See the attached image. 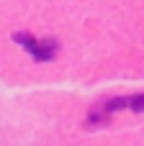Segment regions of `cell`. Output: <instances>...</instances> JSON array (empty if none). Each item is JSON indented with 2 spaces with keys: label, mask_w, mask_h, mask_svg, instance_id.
Returning <instances> with one entry per match:
<instances>
[{
  "label": "cell",
  "mask_w": 144,
  "mask_h": 146,
  "mask_svg": "<svg viewBox=\"0 0 144 146\" xmlns=\"http://www.w3.org/2000/svg\"><path fill=\"white\" fill-rule=\"evenodd\" d=\"M129 110H131V113H144V92H134V95H131Z\"/></svg>",
  "instance_id": "3"
},
{
  "label": "cell",
  "mask_w": 144,
  "mask_h": 146,
  "mask_svg": "<svg viewBox=\"0 0 144 146\" xmlns=\"http://www.w3.org/2000/svg\"><path fill=\"white\" fill-rule=\"evenodd\" d=\"M131 105V95L129 98H124V95H119V98H111V100H106V103H100V105H95L90 113H88V126H106L111 118H113V113H119V110H124V108H129Z\"/></svg>",
  "instance_id": "2"
},
{
  "label": "cell",
  "mask_w": 144,
  "mask_h": 146,
  "mask_svg": "<svg viewBox=\"0 0 144 146\" xmlns=\"http://www.w3.org/2000/svg\"><path fill=\"white\" fill-rule=\"evenodd\" d=\"M13 41L21 44L31 54L33 62H52L57 56V51H59V41L57 38H36L28 31H15L13 33Z\"/></svg>",
  "instance_id": "1"
}]
</instances>
